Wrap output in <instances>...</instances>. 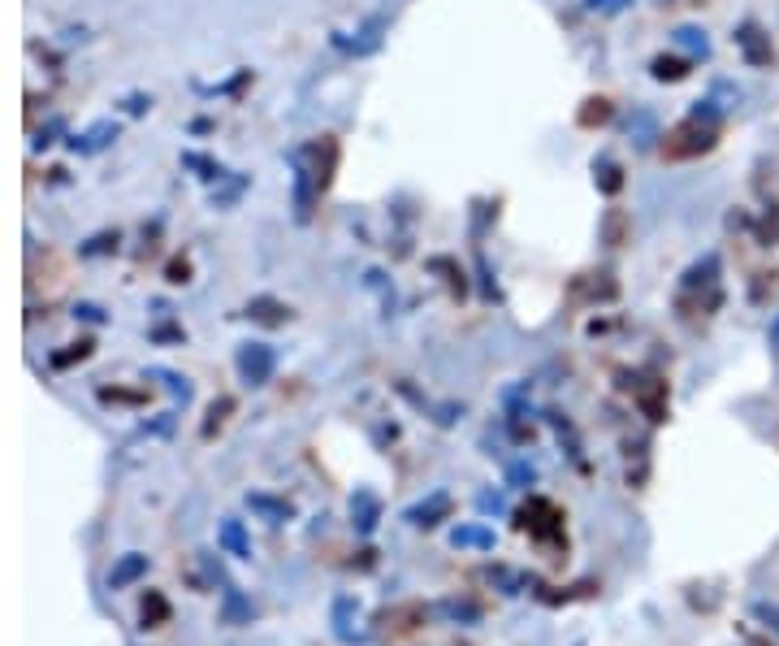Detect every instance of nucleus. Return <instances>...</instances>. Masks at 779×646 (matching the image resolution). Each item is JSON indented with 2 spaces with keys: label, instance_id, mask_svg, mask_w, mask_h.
Wrapping results in <instances>:
<instances>
[{
  "label": "nucleus",
  "instance_id": "11",
  "mask_svg": "<svg viewBox=\"0 0 779 646\" xmlns=\"http://www.w3.org/2000/svg\"><path fill=\"white\" fill-rule=\"evenodd\" d=\"M446 512H451V495L438 490V495H429V504H416V508L407 512V521L412 525H438L433 516H446Z\"/></svg>",
  "mask_w": 779,
  "mask_h": 646
},
{
  "label": "nucleus",
  "instance_id": "1",
  "mask_svg": "<svg viewBox=\"0 0 779 646\" xmlns=\"http://www.w3.org/2000/svg\"><path fill=\"white\" fill-rule=\"evenodd\" d=\"M714 143H719V126L697 122V117H684L680 126H671L667 139H663V157L667 161H693V157H706Z\"/></svg>",
  "mask_w": 779,
  "mask_h": 646
},
{
  "label": "nucleus",
  "instance_id": "18",
  "mask_svg": "<svg viewBox=\"0 0 779 646\" xmlns=\"http://www.w3.org/2000/svg\"><path fill=\"white\" fill-rule=\"evenodd\" d=\"M243 191H247V178H229V182H226V191H213V208L234 205V200H238Z\"/></svg>",
  "mask_w": 779,
  "mask_h": 646
},
{
  "label": "nucleus",
  "instance_id": "19",
  "mask_svg": "<svg viewBox=\"0 0 779 646\" xmlns=\"http://www.w3.org/2000/svg\"><path fill=\"white\" fill-rule=\"evenodd\" d=\"M226 412H234V400H217V404H213V408H208V416H213V421H208V425H204V439H213V430H221V421H226Z\"/></svg>",
  "mask_w": 779,
  "mask_h": 646
},
{
  "label": "nucleus",
  "instance_id": "25",
  "mask_svg": "<svg viewBox=\"0 0 779 646\" xmlns=\"http://www.w3.org/2000/svg\"><path fill=\"white\" fill-rule=\"evenodd\" d=\"M606 243H623V217L619 213H611V222H606Z\"/></svg>",
  "mask_w": 779,
  "mask_h": 646
},
{
  "label": "nucleus",
  "instance_id": "27",
  "mask_svg": "<svg viewBox=\"0 0 779 646\" xmlns=\"http://www.w3.org/2000/svg\"><path fill=\"white\" fill-rule=\"evenodd\" d=\"M78 317H87V321H104V312H100L96 304H83L78 308Z\"/></svg>",
  "mask_w": 779,
  "mask_h": 646
},
{
  "label": "nucleus",
  "instance_id": "3",
  "mask_svg": "<svg viewBox=\"0 0 779 646\" xmlns=\"http://www.w3.org/2000/svg\"><path fill=\"white\" fill-rule=\"evenodd\" d=\"M277 369V356L269 343H243L238 347V374L247 386H269V377Z\"/></svg>",
  "mask_w": 779,
  "mask_h": 646
},
{
  "label": "nucleus",
  "instance_id": "8",
  "mask_svg": "<svg viewBox=\"0 0 779 646\" xmlns=\"http://www.w3.org/2000/svg\"><path fill=\"white\" fill-rule=\"evenodd\" d=\"M671 39H676V48H684L693 61H697V57H702V61L711 57V39H706V31H702V27H676V35H671Z\"/></svg>",
  "mask_w": 779,
  "mask_h": 646
},
{
  "label": "nucleus",
  "instance_id": "20",
  "mask_svg": "<svg viewBox=\"0 0 779 646\" xmlns=\"http://www.w3.org/2000/svg\"><path fill=\"white\" fill-rule=\"evenodd\" d=\"M494 543V534H486V529H454V546H489Z\"/></svg>",
  "mask_w": 779,
  "mask_h": 646
},
{
  "label": "nucleus",
  "instance_id": "17",
  "mask_svg": "<svg viewBox=\"0 0 779 646\" xmlns=\"http://www.w3.org/2000/svg\"><path fill=\"white\" fill-rule=\"evenodd\" d=\"M247 504H252V508H260V512H269V516H273V525H277L282 516H291V504H277V499H269V495H247Z\"/></svg>",
  "mask_w": 779,
  "mask_h": 646
},
{
  "label": "nucleus",
  "instance_id": "13",
  "mask_svg": "<svg viewBox=\"0 0 779 646\" xmlns=\"http://www.w3.org/2000/svg\"><path fill=\"white\" fill-rule=\"evenodd\" d=\"M593 182H598L606 196H615L619 187H623V170H619L611 157H598V161H593Z\"/></svg>",
  "mask_w": 779,
  "mask_h": 646
},
{
  "label": "nucleus",
  "instance_id": "4",
  "mask_svg": "<svg viewBox=\"0 0 779 646\" xmlns=\"http://www.w3.org/2000/svg\"><path fill=\"white\" fill-rule=\"evenodd\" d=\"M113 139H117V122H113V117H104V122H96V126H87L83 135H69V152L92 157V152H100V148H108Z\"/></svg>",
  "mask_w": 779,
  "mask_h": 646
},
{
  "label": "nucleus",
  "instance_id": "2",
  "mask_svg": "<svg viewBox=\"0 0 779 646\" xmlns=\"http://www.w3.org/2000/svg\"><path fill=\"white\" fill-rule=\"evenodd\" d=\"M732 39H736V48H741V57H745L749 69L775 66V44H771V35L762 31L758 22H741V27L732 31Z\"/></svg>",
  "mask_w": 779,
  "mask_h": 646
},
{
  "label": "nucleus",
  "instance_id": "15",
  "mask_svg": "<svg viewBox=\"0 0 779 646\" xmlns=\"http://www.w3.org/2000/svg\"><path fill=\"white\" fill-rule=\"evenodd\" d=\"M221 543H226L234 555H252V543H247V534H243L238 521H226V525H221Z\"/></svg>",
  "mask_w": 779,
  "mask_h": 646
},
{
  "label": "nucleus",
  "instance_id": "9",
  "mask_svg": "<svg viewBox=\"0 0 779 646\" xmlns=\"http://www.w3.org/2000/svg\"><path fill=\"white\" fill-rule=\"evenodd\" d=\"M688 66H693L688 57H667V52H663V57L649 61V74H654L658 83H680V78H688Z\"/></svg>",
  "mask_w": 779,
  "mask_h": 646
},
{
  "label": "nucleus",
  "instance_id": "24",
  "mask_svg": "<svg viewBox=\"0 0 779 646\" xmlns=\"http://www.w3.org/2000/svg\"><path fill=\"white\" fill-rule=\"evenodd\" d=\"M169 282H173V287H182V282H191V261H187V256L169 265Z\"/></svg>",
  "mask_w": 779,
  "mask_h": 646
},
{
  "label": "nucleus",
  "instance_id": "6",
  "mask_svg": "<svg viewBox=\"0 0 779 646\" xmlns=\"http://www.w3.org/2000/svg\"><path fill=\"white\" fill-rule=\"evenodd\" d=\"M247 317H252V321H264V326H286L291 308L282 304V300H273V295H256V300L247 304Z\"/></svg>",
  "mask_w": 779,
  "mask_h": 646
},
{
  "label": "nucleus",
  "instance_id": "10",
  "mask_svg": "<svg viewBox=\"0 0 779 646\" xmlns=\"http://www.w3.org/2000/svg\"><path fill=\"white\" fill-rule=\"evenodd\" d=\"M182 166L195 170V178H204V182H221V178H229L226 166L213 161V157H204V152H182Z\"/></svg>",
  "mask_w": 779,
  "mask_h": 646
},
{
  "label": "nucleus",
  "instance_id": "22",
  "mask_svg": "<svg viewBox=\"0 0 779 646\" xmlns=\"http://www.w3.org/2000/svg\"><path fill=\"white\" fill-rule=\"evenodd\" d=\"M157 374H161L165 382H169V391H173V395H178L182 404L191 400V382H187V377H178V374H165V369H157Z\"/></svg>",
  "mask_w": 779,
  "mask_h": 646
},
{
  "label": "nucleus",
  "instance_id": "21",
  "mask_svg": "<svg viewBox=\"0 0 779 646\" xmlns=\"http://www.w3.org/2000/svg\"><path fill=\"white\" fill-rule=\"evenodd\" d=\"M92 356V343L83 339V343H74V351H65V356H52V365L57 369H65V365H74V360H87Z\"/></svg>",
  "mask_w": 779,
  "mask_h": 646
},
{
  "label": "nucleus",
  "instance_id": "26",
  "mask_svg": "<svg viewBox=\"0 0 779 646\" xmlns=\"http://www.w3.org/2000/svg\"><path fill=\"white\" fill-rule=\"evenodd\" d=\"M143 109H152V96H130L126 101V113H143Z\"/></svg>",
  "mask_w": 779,
  "mask_h": 646
},
{
  "label": "nucleus",
  "instance_id": "5",
  "mask_svg": "<svg viewBox=\"0 0 779 646\" xmlns=\"http://www.w3.org/2000/svg\"><path fill=\"white\" fill-rule=\"evenodd\" d=\"M628 139L637 143V148H654V139L658 135V113L654 109H632V117H628Z\"/></svg>",
  "mask_w": 779,
  "mask_h": 646
},
{
  "label": "nucleus",
  "instance_id": "23",
  "mask_svg": "<svg viewBox=\"0 0 779 646\" xmlns=\"http://www.w3.org/2000/svg\"><path fill=\"white\" fill-rule=\"evenodd\" d=\"M117 230H113V235H96L92 238V247H83V252H87V256H96V252H117Z\"/></svg>",
  "mask_w": 779,
  "mask_h": 646
},
{
  "label": "nucleus",
  "instance_id": "12",
  "mask_svg": "<svg viewBox=\"0 0 779 646\" xmlns=\"http://www.w3.org/2000/svg\"><path fill=\"white\" fill-rule=\"evenodd\" d=\"M143 573H148V555H126V560H122V564L108 573V585H113V590H122V585H130V581H139Z\"/></svg>",
  "mask_w": 779,
  "mask_h": 646
},
{
  "label": "nucleus",
  "instance_id": "14",
  "mask_svg": "<svg viewBox=\"0 0 779 646\" xmlns=\"http://www.w3.org/2000/svg\"><path fill=\"white\" fill-rule=\"evenodd\" d=\"M611 113H615V109H611V101H606V96H589V101H584V109H581V126H606V122H611Z\"/></svg>",
  "mask_w": 779,
  "mask_h": 646
},
{
  "label": "nucleus",
  "instance_id": "16",
  "mask_svg": "<svg viewBox=\"0 0 779 646\" xmlns=\"http://www.w3.org/2000/svg\"><path fill=\"white\" fill-rule=\"evenodd\" d=\"M637 0H584L589 13H602V18H615V13H628Z\"/></svg>",
  "mask_w": 779,
  "mask_h": 646
},
{
  "label": "nucleus",
  "instance_id": "7",
  "mask_svg": "<svg viewBox=\"0 0 779 646\" xmlns=\"http://www.w3.org/2000/svg\"><path fill=\"white\" fill-rule=\"evenodd\" d=\"M351 516L359 521V534H373V525H377V516H381L377 495H373V490H356V499H351Z\"/></svg>",
  "mask_w": 779,
  "mask_h": 646
}]
</instances>
